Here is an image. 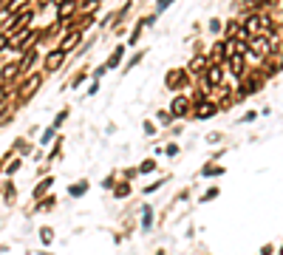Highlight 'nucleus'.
<instances>
[{
	"label": "nucleus",
	"mask_w": 283,
	"mask_h": 255,
	"mask_svg": "<svg viewBox=\"0 0 283 255\" xmlns=\"http://www.w3.org/2000/svg\"><path fill=\"white\" fill-rule=\"evenodd\" d=\"M165 85H167V91H173V94H182L184 88H190L193 85V77L187 74V68L179 66V68H170L165 74Z\"/></svg>",
	"instance_id": "obj_1"
},
{
	"label": "nucleus",
	"mask_w": 283,
	"mask_h": 255,
	"mask_svg": "<svg viewBox=\"0 0 283 255\" xmlns=\"http://www.w3.org/2000/svg\"><path fill=\"white\" fill-rule=\"evenodd\" d=\"M173 119H190L193 117V102H190V94H176L170 100V108H167Z\"/></svg>",
	"instance_id": "obj_2"
},
{
	"label": "nucleus",
	"mask_w": 283,
	"mask_h": 255,
	"mask_svg": "<svg viewBox=\"0 0 283 255\" xmlns=\"http://www.w3.org/2000/svg\"><path fill=\"white\" fill-rule=\"evenodd\" d=\"M40 83H43V74H34V77H26L23 83L15 88V100L23 105V102H29V97L32 94H37V88H40Z\"/></svg>",
	"instance_id": "obj_3"
},
{
	"label": "nucleus",
	"mask_w": 283,
	"mask_h": 255,
	"mask_svg": "<svg viewBox=\"0 0 283 255\" xmlns=\"http://www.w3.org/2000/svg\"><path fill=\"white\" fill-rule=\"evenodd\" d=\"M224 74H227V68L221 66V63H210L201 80L210 85V88H218V85H224Z\"/></svg>",
	"instance_id": "obj_4"
},
{
	"label": "nucleus",
	"mask_w": 283,
	"mask_h": 255,
	"mask_svg": "<svg viewBox=\"0 0 283 255\" xmlns=\"http://www.w3.org/2000/svg\"><path fill=\"white\" fill-rule=\"evenodd\" d=\"M66 57H68V54H63L60 49H51L49 54L43 57V71H46V74L60 71V68H63V63H66Z\"/></svg>",
	"instance_id": "obj_5"
},
{
	"label": "nucleus",
	"mask_w": 283,
	"mask_h": 255,
	"mask_svg": "<svg viewBox=\"0 0 283 255\" xmlns=\"http://www.w3.org/2000/svg\"><path fill=\"white\" fill-rule=\"evenodd\" d=\"M207 66H210V57H207V54H196V57H193L184 68H187V74H190L193 80H201V77H204V71H207Z\"/></svg>",
	"instance_id": "obj_6"
},
{
	"label": "nucleus",
	"mask_w": 283,
	"mask_h": 255,
	"mask_svg": "<svg viewBox=\"0 0 283 255\" xmlns=\"http://www.w3.org/2000/svg\"><path fill=\"white\" fill-rule=\"evenodd\" d=\"M224 68L233 74L235 80H244V74L250 71V68H247V57H241V54H233V57L224 63Z\"/></svg>",
	"instance_id": "obj_7"
},
{
	"label": "nucleus",
	"mask_w": 283,
	"mask_h": 255,
	"mask_svg": "<svg viewBox=\"0 0 283 255\" xmlns=\"http://www.w3.org/2000/svg\"><path fill=\"white\" fill-rule=\"evenodd\" d=\"M216 114H221V108H218L213 100H207V102H201V105H196V108H193V117H190V119H199V122H204V119H213Z\"/></svg>",
	"instance_id": "obj_8"
},
{
	"label": "nucleus",
	"mask_w": 283,
	"mask_h": 255,
	"mask_svg": "<svg viewBox=\"0 0 283 255\" xmlns=\"http://www.w3.org/2000/svg\"><path fill=\"white\" fill-rule=\"evenodd\" d=\"M74 15H80V0H63V3H57V20L60 23L74 20Z\"/></svg>",
	"instance_id": "obj_9"
},
{
	"label": "nucleus",
	"mask_w": 283,
	"mask_h": 255,
	"mask_svg": "<svg viewBox=\"0 0 283 255\" xmlns=\"http://www.w3.org/2000/svg\"><path fill=\"white\" fill-rule=\"evenodd\" d=\"M207 57H210V63H221V66H224V63L230 60V46H227V40H216V43L210 46V54H207Z\"/></svg>",
	"instance_id": "obj_10"
},
{
	"label": "nucleus",
	"mask_w": 283,
	"mask_h": 255,
	"mask_svg": "<svg viewBox=\"0 0 283 255\" xmlns=\"http://www.w3.org/2000/svg\"><path fill=\"white\" fill-rule=\"evenodd\" d=\"M80 40H83V34H80V32H68L66 37L60 40V46H57V49L63 51V54H71V51L80 46Z\"/></svg>",
	"instance_id": "obj_11"
},
{
	"label": "nucleus",
	"mask_w": 283,
	"mask_h": 255,
	"mask_svg": "<svg viewBox=\"0 0 283 255\" xmlns=\"http://www.w3.org/2000/svg\"><path fill=\"white\" fill-rule=\"evenodd\" d=\"M125 49H128V46H125V43H119L117 49L111 51V57L105 60V71H114V68L122 66V60H125Z\"/></svg>",
	"instance_id": "obj_12"
},
{
	"label": "nucleus",
	"mask_w": 283,
	"mask_h": 255,
	"mask_svg": "<svg viewBox=\"0 0 283 255\" xmlns=\"http://www.w3.org/2000/svg\"><path fill=\"white\" fill-rule=\"evenodd\" d=\"M37 60H40L37 49H29L26 54H23V57H20V60H17V63H20V71H23V74H29V71L37 66Z\"/></svg>",
	"instance_id": "obj_13"
},
{
	"label": "nucleus",
	"mask_w": 283,
	"mask_h": 255,
	"mask_svg": "<svg viewBox=\"0 0 283 255\" xmlns=\"http://www.w3.org/2000/svg\"><path fill=\"white\" fill-rule=\"evenodd\" d=\"M51 187H54V176H43V182L32 190V196H34V202H40V199H46V193H49Z\"/></svg>",
	"instance_id": "obj_14"
},
{
	"label": "nucleus",
	"mask_w": 283,
	"mask_h": 255,
	"mask_svg": "<svg viewBox=\"0 0 283 255\" xmlns=\"http://www.w3.org/2000/svg\"><path fill=\"white\" fill-rule=\"evenodd\" d=\"M145 29H148V26H145V20L139 17V23L133 26V32H131V37H128V43H125V46H128V49H136V46H139V40H142V32H145Z\"/></svg>",
	"instance_id": "obj_15"
},
{
	"label": "nucleus",
	"mask_w": 283,
	"mask_h": 255,
	"mask_svg": "<svg viewBox=\"0 0 283 255\" xmlns=\"http://www.w3.org/2000/svg\"><path fill=\"white\" fill-rule=\"evenodd\" d=\"M201 176H204V179H216V176H224V168H221V165H216V159H210V162L201 168Z\"/></svg>",
	"instance_id": "obj_16"
},
{
	"label": "nucleus",
	"mask_w": 283,
	"mask_h": 255,
	"mask_svg": "<svg viewBox=\"0 0 283 255\" xmlns=\"http://www.w3.org/2000/svg\"><path fill=\"white\" fill-rule=\"evenodd\" d=\"M88 187H91V185H88L85 179H83V182H74V185L68 187V196H71V199H83L85 193H88Z\"/></svg>",
	"instance_id": "obj_17"
},
{
	"label": "nucleus",
	"mask_w": 283,
	"mask_h": 255,
	"mask_svg": "<svg viewBox=\"0 0 283 255\" xmlns=\"http://www.w3.org/2000/svg\"><path fill=\"white\" fill-rule=\"evenodd\" d=\"M102 6V0H80V15H94Z\"/></svg>",
	"instance_id": "obj_18"
},
{
	"label": "nucleus",
	"mask_w": 283,
	"mask_h": 255,
	"mask_svg": "<svg viewBox=\"0 0 283 255\" xmlns=\"http://www.w3.org/2000/svg\"><path fill=\"white\" fill-rule=\"evenodd\" d=\"M142 230H153V207L150 204L142 207Z\"/></svg>",
	"instance_id": "obj_19"
},
{
	"label": "nucleus",
	"mask_w": 283,
	"mask_h": 255,
	"mask_svg": "<svg viewBox=\"0 0 283 255\" xmlns=\"http://www.w3.org/2000/svg\"><path fill=\"white\" fill-rule=\"evenodd\" d=\"M131 196V182H122L119 179V185L114 187V199H128Z\"/></svg>",
	"instance_id": "obj_20"
},
{
	"label": "nucleus",
	"mask_w": 283,
	"mask_h": 255,
	"mask_svg": "<svg viewBox=\"0 0 283 255\" xmlns=\"http://www.w3.org/2000/svg\"><path fill=\"white\" fill-rule=\"evenodd\" d=\"M145 54H148V51H142V49H139V51H136V54H133V57H131V60H128V63L122 66V71L128 74L131 68H136V66H139V63H142V60H145Z\"/></svg>",
	"instance_id": "obj_21"
},
{
	"label": "nucleus",
	"mask_w": 283,
	"mask_h": 255,
	"mask_svg": "<svg viewBox=\"0 0 283 255\" xmlns=\"http://www.w3.org/2000/svg\"><path fill=\"white\" fill-rule=\"evenodd\" d=\"M57 204V196H46V199H40V204H34V213H46Z\"/></svg>",
	"instance_id": "obj_22"
},
{
	"label": "nucleus",
	"mask_w": 283,
	"mask_h": 255,
	"mask_svg": "<svg viewBox=\"0 0 283 255\" xmlns=\"http://www.w3.org/2000/svg\"><path fill=\"white\" fill-rule=\"evenodd\" d=\"M156 122H159V125H165V128H170L176 119H173V114H170L167 108H162V111H156Z\"/></svg>",
	"instance_id": "obj_23"
},
{
	"label": "nucleus",
	"mask_w": 283,
	"mask_h": 255,
	"mask_svg": "<svg viewBox=\"0 0 283 255\" xmlns=\"http://www.w3.org/2000/svg\"><path fill=\"white\" fill-rule=\"evenodd\" d=\"M136 168H139V176H148V173H153V170H156V159H142Z\"/></svg>",
	"instance_id": "obj_24"
},
{
	"label": "nucleus",
	"mask_w": 283,
	"mask_h": 255,
	"mask_svg": "<svg viewBox=\"0 0 283 255\" xmlns=\"http://www.w3.org/2000/svg\"><path fill=\"white\" fill-rule=\"evenodd\" d=\"M20 165H23V159H9V162H6V168H3V173H6V176L12 179L17 170H20Z\"/></svg>",
	"instance_id": "obj_25"
},
{
	"label": "nucleus",
	"mask_w": 283,
	"mask_h": 255,
	"mask_svg": "<svg viewBox=\"0 0 283 255\" xmlns=\"http://www.w3.org/2000/svg\"><path fill=\"white\" fill-rule=\"evenodd\" d=\"M218 196H221V190H218V185H216V187H207V190H204V196H201V204L213 202V199H218Z\"/></svg>",
	"instance_id": "obj_26"
},
{
	"label": "nucleus",
	"mask_w": 283,
	"mask_h": 255,
	"mask_svg": "<svg viewBox=\"0 0 283 255\" xmlns=\"http://www.w3.org/2000/svg\"><path fill=\"white\" fill-rule=\"evenodd\" d=\"M85 77H88V71H85V68H80V71H77V74H74V77H71V83H68V88H77V85L83 83Z\"/></svg>",
	"instance_id": "obj_27"
},
{
	"label": "nucleus",
	"mask_w": 283,
	"mask_h": 255,
	"mask_svg": "<svg viewBox=\"0 0 283 255\" xmlns=\"http://www.w3.org/2000/svg\"><path fill=\"white\" fill-rule=\"evenodd\" d=\"M40 241L49 247L51 241H54V230H51V227H43V230H40Z\"/></svg>",
	"instance_id": "obj_28"
},
{
	"label": "nucleus",
	"mask_w": 283,
	"mask_h": 255,
	"mask_svg": "<svg viewBox=\"0 0 283 255\" xmlns=\"http://www.w3.org/2000/svg\"><path fill=\"white\" fill-rule=\"evenodd\" d=\"M165 185H167V179H156L153 185H148V187H145V196H150V193H156V190H162Z\"/></svg>",
	"instance_id": "obj_29"
},
{
	"label": "nucleus",
	"mask_w": 283,
	"mask_h": 255,
	"mask_svg": "<svg viewBox=\"0 0 283 255\" xmlns=\"http://www.w3.org/2000/svg\"><path fill=\"white\" fill-rule=\"evenodd\" d=\"M207 29H210V32H213V34H221V32H224V23H221L218 17H213V20L207 23Z\"/></svg>",
	"instance_id": "obj_30"
},
{
	"label": "nucleus",
	"mask_w": 283,
	"mask_h": 255,
	"mask_svg": "<svg viewBox=\"0 0 283 255\" xmlns=\"http://www.w3.org/2000/svg\"><path fill=\"white\" fill-rule=\"evenodd\" d=\"M68 114H71V108H63V111L54 117V122H51V125H54V128H60V125H63V122L68 119Z\"/></svg>",
	"instance_id": "obj_31"
},
{
	"label": "nucleus",
	"mask_w": 283,
	"mask_h": 255,
	"mask_svg": "<svg viewBox=\"0 0 283 255\" xmlns=\"http://www.w3.org/2000/svg\"><path fill=\"white\" fill-rule=\"evenodd\" d=\"M54 136H57V128L51 125V128H46V134L40 136V142H43V145H49V142H51V139H54Z\"/></svg>",
	"instance_id": "obj_32"
},
{
	"label": "nucleus",
	"mask_w": 283,
	"mask_h": 255,
	"mask_svg": "<svg viewBox=\"0 0 283 255\" xmlns=\"http://www.w3.org/2000/svg\"><path fill=\"white\" fill-rule=\"evenodd\" d=\"M117 185H119V179H117V176H114V173L102 179V187H108V190H114V187H117Z\"/></svg>",
	"instance_id": "obj_33"
},
{
	"label": "nucleus",
	"mask_w": 283,
	"mask_h": 255,
	"mask_svg": "<svg viewBox=\"0 0 283 255\" xmlns=\"http://www.w3.org/2000/svg\"><path fill=\"white\" fill-rule=\"evenodd\" d=\"M3 196H6V202L12 204L17 199V190H15V185H6V190H3Z\"/></svg>",
	"instance_id": "obj_34"
},
{
	"label": "nucleus",
	"mask_w": 283,
	"mask_h": 255,
	"mask_svg": "<svg viewBox=\"0 0 283 255\" xmlns=\"http://www.w3.org/2000/svg\"><path fill=\"white\" fill-rule=\"evenodd\" d=\"M136 176H139V168H128L125 173H122V182H133Z\"/></svg>",
	"instance_id": "obj_35"
},
{
	"label": "nucleus",
	"mask_w": 283,
	"mask_h": 255,
	"mask_svg": "<svg viewBox=\"0 0 283 255\" xmlns=\"http://www.w3.org/2000/svg\"><path fill=\"white\" fill-rule=\"evenodd\" d=\"M142 131H145V134H148V136H156V122H153V119H145V125H142Z\"/></svg>",
	"instance_id": "obj_36"
},
{
	"label": "nucleus",
	"mask_w": 283,
	"mask_h": 255,
	"mask_svg": "<svg viewBox=\"0 0 283 255\" xmlns=\"http://www.w3.org/2000/svg\"><path fill=\"white\" fill-rule=\"evenodd\" d=\"M255 119H258V111H247L238 122H241V125H250V122H255Z\"/></svg>",
	"instance_id": "obj_37"
},
{
	"label": "nucleus",
	"mask_w": 283,
	"mask_h": 255,
	"mask_svg": "<svg viewBox=\"0 0 283 255\" xmlns=\"http://www.w3.org/2000/svg\"><path fill=\"white\" fill-rule=\"evenodd\" d=\"M165 153L170 156V159H173V156H179V145H176V142H170V145H165Z\"/></svg>",
	"instance_id": "obj_38"
},
{
	"label": "nucleus",
	"mask_w": 283,
	"mask_h": 255,
	"mask_svg": "<svg viewBox=\"0 0 283 255\" xmlns=\"http://www.w3.org/2000/svg\"><path fill=\"white\" fill-rule=\"evenodd\" d=\"M170 3H173V0H156V15H159V12H165Z\"/></svg>",
	"instance_id": "obj_39"
},
{
	"label": "nucleus",
	"mask_w": 283,
	"mask_h": 255,
	"mask_svg": "<svg viewBox=\"0 0 283 255\" xmlns=\"http://www.w3.org/2000/svg\"><path fill=\"white\" fill-rule=\"evenodd\" d=\"M261 255H275V244H266V247H261Z\"/></svg>",
	"instance_id": "obj_40"
},
{
	"label": "nucleus",
	"mask_w": 283,
	"mask_h": 255,
	"mask_svg": "<svg viewBox=\"0 0 283 255\" xmlns=\"http://www.w3.org/2000/svg\"><path fill=\"white\" fill-rule=\"evenodd\" d=\"M97 91H100V80H94V83H91V88H88V97H94Z\"/></svg>",
	"instance_id": "obj_41"
},
{
	"label": "nucleus",
	"mask_w": 283,
	"mask_h": 255,
	"mask_svg": "<svg viewBox=\"0 0 283 255\" xmlns=\"http://www.w3.org/2000/svg\"><path fill=\"white\" fill-rule=\"evenodd\" d=\"M3 49H9V37H6V34H0V51Z\"/></svg>",
	"instance_id": "obj_42"
},
{
	"label": "nucleus",
	"mask_w": 283,
	"mask_h": 255,
	"mask_svg": "<svg viewBox=\"0 0 283 255\" xmlns=\"http://www.w3.org/2000/svg\"><path fill=\"white\" fill-rule=\"evenodd\" d=\"M156 255H167V250H156Z\"/></svg>",
	"instance_id": "obj_43"
},
{
	"label": "nucleus",
	"mask_w": 283,
	"mask_h": 255,
	"mask_svg": "<svg viewBox=\"0 0 283 255\" xmlns=\"http://www.w3.org/2000/svg\"><path fill=\"white\" fill-rule=\"evenodd\" d=\"M278 255H283V247H281V250H278Z\"/></svg>",
	"instance_id": "obj_44"
}]
</instances>
